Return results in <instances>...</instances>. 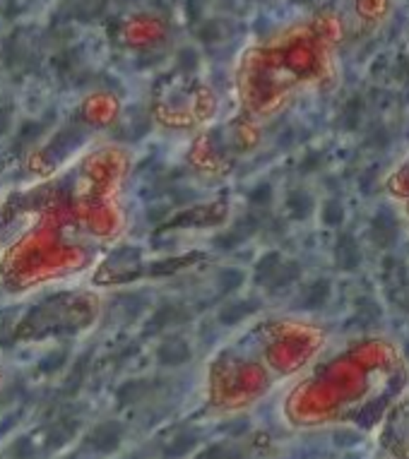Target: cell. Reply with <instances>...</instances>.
<instances>
[{
  "mask_svg": "<svg viewBox=\"0 0 409 459\" xmlns=\"http://www.w3.org/2000/svg\"><path fill=\"white\" fill-rule=\"evenodd\" d=\"M333 75V34L325 24H296L241 51L233 67V96L248 123L277 118L296 99Z\"/></svg>",
  "mask_w": 409,
  "mask_h": 459,
  "instance_id": "4",
  "label": "cell"
},
{
  "mask_svg": "<svg viewBox=\"0 0 409 459\" xmlns=\"http://www.w3.org/2000/svg\"><path fill=\"white\" fill-rule=\"evenodd\" d=\"M3 389H5V370L0 365V399H3Z\"/></svg>",
  "mask_w": 409,
  "mask_h": 459,
  "instance_id": "6",
  "label": "cell"
},
{
  "mask_svg": "<svg viewBox=\"0 0 409 459\" xmlns=\"http://www.w3.org/2000/svg\"><path fill=\"white\" fill-rule=\"evenodd\" d=\"M330 344L323 322L304 315H265L238 327L207 361L204 407L231 416L286 389Z\"/></svg>",
  "mask_w": 409,
  "mask_h": 459,
  "instance_id": "3",
  "label": "cell"
},
{
  "mask_svg": "<svg viewBox=\"0 0 409 459\" xmlns=\"http://www.w3.org/2000/svg\"><path fill=\"white\" fill-rule=\"evenodd\" d=\"M409 389V356L383 332L328 344L284 389L282 416L301 431L378 421Z\"/></svg>",
  "mask_w": 409,
  "mask_h": 459,
  "instance_id": "2",
  "label": "cell"
},
{
  "mask_svg": "<svg viewBox=\"0 0 409 459\" xmlns=\"http://www.w3.org/2000/svg\"><path fill=\"white\" fill-rule=\"evenodd\" d=\"M381 188L409 231V149L386 171Z\"/></svg>",
  "mask_w": 409,
  "mask_h": 459,
  "instance_id": "5",
  "label": "cell"
},
{
  "mask_svg": "<svg viewBox=\"0 0 409 459\" xmlns=\"http://www.w3.org/2000/svg\"><path fill=\"white\" fill-rule=\"evenodd\" d=\"M128 156L94 145L0 200V286L12 294L80 279L125 233Z\"/></svg>",
  "mask_w": 409,
  "mask_h": 459,
  "instance_id": "1",
  "label": "cell"
}]
</instances>
